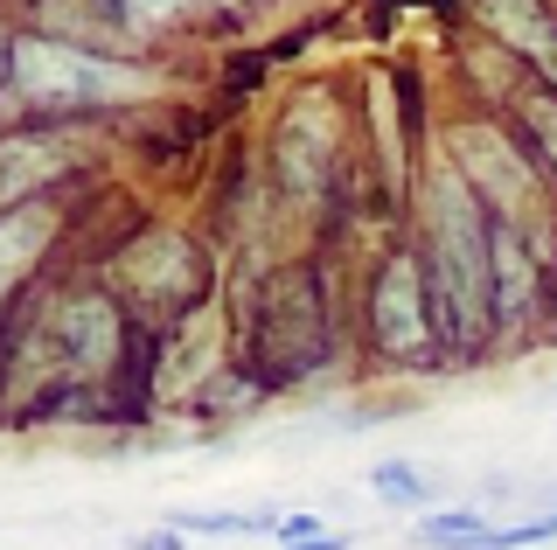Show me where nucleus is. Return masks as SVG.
Segmentation results:
<instances>
[{"mask_svg":"<svg viewBox=\"0 0 557 550\" xmlns=\"http://www.w3.org/2000/svg\"><path fill=\"white\" fill-rule=\"evenodd\" d=\"M425 223H432V272H440V314L460 341H474L495 314V230H487L460 167H432Z\"/></svg>","mask_w":557,"mask_h":550,"instance_id":"1","label":"nucleus"},{"mask_svg":"<svg viewBox=\"0 0 557 550\" xmlns=\"http://www.w3.org/2000/svg\"><path fill=\"white\" fill-rule=\"evenodd\" d=\"M8 71H14V91L42 98V105H126V98H147L153 91V77L133 71V63L84 57V49L49 42V36L14 42Z\"/></svg>","mask_w":557,"mask_h":550,"instance_id":"2","label":"nucleus"},{"mask_svg":"<svg viewBox=\"0 0 557 550\" xmlns=\"http://www.w3.org/2000/svg\"><path fill=\"white\" fill-rule=\"evenodd\" d=\"M453 153H460V175L502 210V223L544 251L550 230L536 223V175H530V161H522V153L502 140V133H487V126H460V133H453Z\"/></svg>","mask_w":557,"mask_h":550,"instance_id":"3","label":"nucleus"},{"mask_svg":"<svg viewBox=\"0 0 557 550\" xmlns=\"http://www.w3.org/2000/svg\"><path fill=\"white\" fill-rule=\"evenodd\" d=\"M216 363H223V314H216V307H196V314L174 328L161 370H153V398H161V404L196 398L209 376H216Z\"/></svg>","mask_w":557,"mask_h":550,"instance_id":"4","label":"nucleus"},{"mask_svg":"<svg viewBox=\"0 0 557 550\" xmlns=\"http://www.w3.org/2000/svg\"><path fill=\"white\" fill-rule=\"evenodd\" d=\"M327 161H335V105L327 98H300L278 126V175H286L300 196L327 182Z\"/></svg>","mask_w":557,"mask_h":550,"instance_id":"5","label":"nucleus"},{"mask_svg":"<svg viewBox=\"0 0 557 550\" xmlns=\"http://www.w3.org/2000/svg\"><path fill=\"white\" fill-rule=\"evenodd\" d=\"M376 341L391 355H425L432 321H425V279L411 258H391L376 279Z\"/></svg>","mask_w":557,"mask_h":550,"instance_id":"6","label":"nucleus"},{"mask_svg":"<svg viewBox=\"0 0 557 550\" xmlns=\"http://www.w3.org/2000/svg\"><path fill=\"white\" fill-rule=\"evenodd\" d=\"M119 272L139 286L147 300H182L188 286H196V258H188L182 237H168V230H147L139 245H126V258H119Z\"/></svg>","mask_w":557,"mask_h":550,"instance_id":"7","label":"nucleus"},{"mask_svg":"<svg viewBox=\"0 0 557 550\" xmlns=\"http://www.w3.org/2000/svg\"><path fill=\"white\" fill-rule=\"evenodd\" d=\"M57 341H63V355H70V370H77V376H98V370H112V355H119L112 307H98V300H77V307H70V314L57 321Z\"/></svg>","mask_w":557,"mask_h":550,"instance_id":"8","label":"nucleus"},{"mask_svg":"<svg viewBox=\"0 0 557 550\" xmlns=\"http://www.w3.org/2000/svg\"><path fill=\"white\" fill-rule=\"evenodd\" d=\"M481 22L509 49H522V57H536V63L557 71V22L536 8V0H481Z\"/></svg>","mask_w":557,"mask_h":550,"instance_id":"9","label":"nucleus"},{"mask_svg":"<svg viewBox=\"0 0 557 550\" xmlns=\"http://www.w3.org/2000/svg\"><path fill=\"white\" fill-rule=\"evenodd\" d=\"M530 293H536V258L522 251V237L509 223H495V314L522 321L530 314Z\"/></svg>","mask_w":557,"mask_h":550,"instance_id":"10","label":"nucleus"},{"mask_svg":"<svg viewBox=\"0 0 557 550\" xmlns=\"http://www.w3.org/2000/svg\"><path fill=\"white\" fill-rule=\"evenodd\" d=\"M370 488L383 495V502H397V509H425L432 502V480H418V467H405V460H383V467L370 474Z\"/></svg>","mask_w":557,"mask_h":550,"instance_id":"11","label":"nucleus"},{"mask_svg":"<svg viewBox=\"0 0 557 550\" xmlns=\"http://www.w3.org/2000/svg\"><path fill=\"white\" fill-rule=\"evenodd\" d=\"M182 529H209V537H251V529H278L272 515H237V509H182Z\"/></svg>","mask_w":557,"mask_h":550,"instance_id":"12","label":"nucleus"},{"mask_svg":"<svg viewBox=\"0 0 557 550\" xmlns=\"http://www.w3.org/2000/svg\"><path fill=\"white\" fill-rule=\"evenodd\" d=\"M42 237H49V216H28V210L8 216V286H22V272H28V258H35Z\"/></svg>","mask_w":557,"mask_h":550,"instance_id":"13","label":"nucleus"},{"mask_svg":"<svg viewBox=\"0 0 557 550\" xmlns=\"http://www.w3.org/2000/svg\"><path fill=\"white\" fill-rule=\"evenodd\" d=\"M370 105H376V133H383V175H405V161H397V112H391V77H370Z\"/></svg>","mask_w":557,"mask_h":550,"instance_id":"14","label":"nucleus"},{"mask_svg":"<svg viewBox=\"0 0 557 550\" xmlns=\"http://www.w3.org/2000/svg\"><path fill=\"white\" fill-rule=\"evenodd\" d=\"M286 550H313V543H327V529L313 523V515H278V529H272Z\"/></svg>","mask_w":557,"mask_h":550,"instance_id":"15","label":"nucleus"},{"mask_svg":"<svg viewBox=\"0 0 557 550\" xmlns=\"http://www.w3.org/2000/svg\"><path fill=\"white\" fill-rule=\"evenodd\" d=\"M119 8H126L133 22H174V14H182V0H119Z\"/></svg>","mask_w":557,"mask_h":550,"instance_id":"16","label":"nucleus"},{"mask_svg":"<svg viewBox=\"0 0 557 550\" xmlns=\"http://www.w3.org/2000/svg\"><path fill=\"white\" fill-rule=\"evenodd\" d=\"M536 126H544V147H550V161H557V105L536 112Z\"/></svg>","mask_w":557,"mask_h":550,"instance_id":"17","label":"nucleus"},{"mask_svg":"<svg viewBox=\"0 0 557 550\" xmlns=\"http://www.w3.org/2000/svg\"><path fill=\"white\" fill-rule=\"evenodd\" d=\"M133 550H182V537H161V529H153V537H139Z\"/></svg>","mask_w":557,"mask_h":550,"instance_id":"18","label":"nucleus"}]
</instances>
